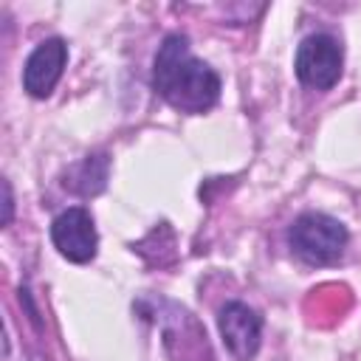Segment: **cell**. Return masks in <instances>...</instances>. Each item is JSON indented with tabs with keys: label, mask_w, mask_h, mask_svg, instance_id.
I'll use <instances>...</instances> for the list:
<instances>
[{
	"label": "cell",
	"mask_w": 361,
	"mask_h": 361,
	"mask_svg": "<svg viewBox=\"0 0 361 361\" xmlns=\"http://www.w3.org/2000/svg\"><path fill=\"white\" fill-rule=\"evenodd\" d=\"M341 45L330 37V34H310L299 42L296 48V76L302 85L313 87V90H330L338 76H341Z\"/></svg>",
	"instance_id": "3957f363"
},
{
	"label": "cell",
	"mask_w": 361,
	"mask_h": 361,
	"mask_svg": "<svg viewBox=\"0 0 361 361\" xmlns=\"http://www.w3.org/2000/svg\"><path fill=\"white\" fill-rule=\"evenodd\" d=\"M3 189H6V217H3V223L8 226V223H11V206H14V200H11V186H8V180L3 183Z\"/></svg>",
	"instance_id": "ba28073f"
},
{
	"label": "cell",
	"mask_w": 361,
	"mask_h": 361,
	"mask_svg": "<svg viewBox=\"0 0 361 361\" xmlns=\"http://www.w3.org/2000/svg\"><path fill=\"white\" fill-rule=\"evenodd\" d=\"M347 228L322 212H307L293 220L288 231L290 251L307 265H333L347 248Z\"/></svg>",
	"instance_id": "7a4b0ae2"
},
{
	"label": "cell",
	"mask_w": 361,
	"mask_h": 361,
	"mask_svg": "<svg viewBox=\"0 0 361 361\" xmlns=\"http://www.w3.org/2000/svg\"><path fill=\"white\" fill-rule=\"evenodd\" d=\"M217 327H220L226 350L237 361H251L257 355L259 341H262V319L257 316V310H251L243 302H228L220 307Z\"/></svg>",
	"instance_id": "5b68a950"
},
{
	"label": "cell",
	"mask_w": 361,
	"mask_h": 361,
	"mask_svg": "<svg viewBox=\"0 0 361 361\" xmlns=\"http://www.w3.org/2000/svg\"><path fill=\"white\" fill-rule=\"evenodd\" d=\"M51 240L65 259L79 262V265L90 262L96 257V245H99V234H96L90 212L82 206H71V209L59 212L51 223Z\"/></svg>",
	"instance_id": "277c9868"
},
{
	"label": "cell",
	"mask_w": 361,
	"mask_h": 361,
	"mask_svg": "<svg viewBox=\"0 0 361 361\" xmlns=\"http://www.w3.org/2000/svg\"><path fill=\"white\" fill-rule=\"evenodd\" d=\"M152 87L180 113H203L220 99V76L192 54L183 34H169L152 62Z\"/></svg>",
	"instance_id": "6da1fadb"
},
{
	"label": "cell",
	"mask_w": 361,
	"mask_h": 361,
	"mask_svg": "<svg viewBox=\"0 0 361 361\" xmlns=\"http://www.w3.org/2000/svg\"><path fill=\"white\" fill-rule=\"evenodd\" d=\"M104 183H107V158L93 155L76 166V180H71L68 186L76 189L79 195H96L104 189Z\"/></svg>",
	"instance_id": "52a82bcc"
},
{
	"label": "cell",
	"mask_w": 361,
	"mask_h": 361,
	"mask_svg": "<svg viewBox=\"0 0 361 361\" xmlns=\"http://www.w3.org/2000/svg\"><path fill=\"white\" fill-rule=\"evenodd\" d=\"M65 62H68V45L65 39L59 37H48L42 39L31 56L25 59V68H23V90L34 99H45L51 96V90L56 87L62 71H65Z\"/></svg>",
	"instance_id": "8992f818"
}]
</instances>
